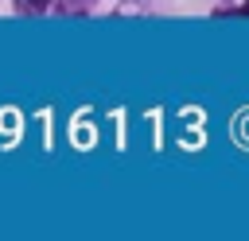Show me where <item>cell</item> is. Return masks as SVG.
<instances>
[{"instance_id": "obj_1", "label": "cell", "mask_w": 249, "mask_h": 241, "mask_svg": "<svg viewBox=\"0 0 249 241\" xmlns=\"http://www.w3.org/2000/svg\"><path fill=\"white\" fill-rule=\"evenodd\" d=\"M19 4H31V8H43L47 0H19Z\"/></svg>"}, {"instance_id": "obj_2", "label": "cell", "mask_w": 249, "mask_h": 241, "mask_svg": "<svg viewBox=\"0 0 249 241\" xmlns=\"http://www.w3.org/2000/svg\"><path fill=\"white\" fill-rule=\"evenodd\" d=\"M233 16H249V0H245V4H241V8L233 12Z\"/></svg>"}]
</instances>
